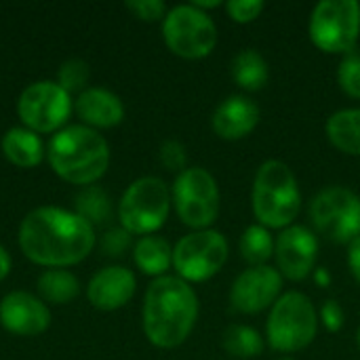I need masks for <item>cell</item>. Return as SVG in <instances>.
<instances>
[{"label":"cell","mask_w":360,"mask_h":360,"mask_svg":"<svg viewBox=\"0 0 360 360\" xmlns=\"http://www.w3.org/2000/svg\"><path fill=\"white\" fill-rule=\"evenodd\" d=\"M127 8L141 21H160L169 13L162 0H127Z\"/></svg>","instance_id":"obj_31"},{"label":"cell","mask_w":360,"mask_h":360,"mask_svg":"<svg viewBox=\"0 0 360 360\" xmlns=\"http://www.w3.org/2000/svg\"><path fill=\"white\" fill-rule=\"evenodd\" d=\"M133 259L143 274L160 278L173 266V247L162 236H141L133 247Z\"/></svg>","instance_id":"obj_21"},{"label":"cell","mask_w":360,"mask_h":360,"mask_svg":"<svg viewBox=\"0 0 360 360\" xmlns=\"http://www.w3.org/2000/svg\"><path fill=\"white\" fill-rule=\"evenodd\" d=\"M251 207L257 224L268 230H285L295 224L302 209V190L287 162L270 158L259 165L253 177Z\"/></svg>","instance_id":"obj_4"},{"label":"cell","mask_w":360,"mask_h":360,"mask_svg":"<svg viewBox=\"0 0 360 360\" xmlns=\"http://www.w3.org/2000/svg\"><path fill=\"white\" fill-rule=\"evenodd\" d=\"M101 247H103L105 255H110V257H120V255L131 247V234H129L124 228H118V230L114 228V230H110V232L103 234Z\"/></svg>","instance_id":"obj_33"},{"label":"cell","mask_w":360,"mask_h":360,"mask_svg":"<svg viewBox=\"0 0 360 360\" xmlns=\"http://www.w3.org/2000/svg\"><path fill=\"white\" fill-rule=\"evenodd\" d=\"M348 268H350L354 281L360 285V236H356L348 245Z\"/></svg>","instance_id":"obj_34"},{"label":"cell","mask_w":360,"mask_h":360,"mask_svg":"<svg viewBox=\"0 0 360 360\" xmlns=\"http://www.w3.org/2000/svg\"><path fill=\"white\" fill-rule=\"evenodd\" d=\"M314 281H316L319 287H327L331 283V276H329V272L325 268H319V270H314Z\"/></svg>","instance_id":"obj_36"},{"label":"cell","mask_w":360,"mask_h":360,"mask_svg":"<svg viewBox=\"0 0 360 360\" xmlns=\"http://www.w3.org/2000/svg\"><path fill=\"white\" fill-rule=\"evenodd\" d=\"M327 139L348 156H360V108H344L329 116Z\"/></svg>","instance_id":"obj_20"},{"label":"cell","mask_w":360,"mask_h":360,"mask_svg":"<svg viewBox=\"0 0 360 360\" xmlns=\"http://www.w3.org/2000/svg\"><path fill=\"white\" fill-rule=\"evenodd\" d=\"M283 276L272 266H255L240 272L230 287V306L238 314H259L276 304Z\"/></svg>","instance_id":"obj_13"},{"label":"cell","mask_w":360,"mask_h":360,"mask_svg":"<svg viewBox=\"0 0 360 360\" xmlns=\"http://www.w3.org/2000/svg\"><path fill=\"white\" fill-rule=\"evenodd\" d=\"M51 169L65 181L91 186L110 167V146L99 131L86 124H70L57 131L46 148Z\"/></svg>","instance_id":"obj_3"},{"label":"cell","mask_w":360,"mask_h":360,"mask_svg":"<svg viewBox=\"0 0 360 360\" xmlns=\"http://www.w3.org/2000/svg\"><path fill=\"white\" fill-rule=\"evenodd\" d=\"M228 255V240L221 232L196 230L173 247V268L186 283H205L224 270Z\"/></svg>","instance_id":"obj_11"},{"label":"cell","mask_w":360,"mask_h":360,"mask_svg":"<svg viewBox=\"0 0 360 360\" xmlns=\"http://www.w3.org/2000/svg\"><path fill=\"white\" fill-rule=\"evenodd\" d=\"M356 346H359V350H360V327L356 329Z\"/></svg>","instance_id":"obj_38"},{"label":"cell","mask_w":360,"mask_h":360,"mask_svg":"<svg viewBox=\"0 0 360 360\" xmlns=\"http://www.w3.org/2000/svg\"><path fill=\"white\" fill-rule=\"evenodd\" d=\"M308 32L314 46L323 53H354L360 38V4L356 0L319 2L310 15Z\"/></svg>","instance_id":"obj_8"},{"label":"cell","mask_w":360,"mask_h":360,"mask_svg":"<svg viewBox=\"0 0 360 360\" xmlns=\"http://www.w3.org/2000/svg\"><path fill=\"white\" fill-rule=\"evenodd\" d=\"M319 333V312L312 300L300 291L283 293L270 308L266 340L272 350L293 354L306 350Z\"/></svg>","instance_id":"obj_5"},{"label":"cell","mask_w":360,"mask_h":360,"mask_svg":"<svg viewBox=\"0 0 360 360\" xmlns=\"http://www.w3.org/2000/svg\"><path fill=\"white\" fill-rule=\"evenodd\" d=\"M190 4H194L196 8H200V11H205V13H207V11H211V8H219V6H224L226 2H219V0H209V2H198V0H196V2H190Z\"/></svg>","instance_id":"obj_37"},{"label":"cell","mask_w":360,"mask_h":360,"mask_svg":"<svg viewBox=\"0 0 360 360\" xmlns=\"http://www.w3.org/2000/svg\"><path fill=\"white\" fill-rule=\"evenodd\" d=\"M95 240V228L86 219L59 207H38L19 226L23 255L46 268H68L82 262L93 251Z\"/></svg>","instance_id":"obj_1"},{"label":"cell","mask_w":360,"mask_h":360,"mask_svg":"<svg viewBox=\"0 0 360 360\" xmlns=\"http://www.w3.org/2000/svg\"><path fill=\"white\" fill-rule=\"evenodd\" d=\"M91 70L86 65V61L82 59H68L61 63L59 74H57V84L61 89H65L68 93L72 91H84V84L89 82Z\"/></svg>","instance_id":"obj_28"},{"label":"cell","mask_w":360,"mask_h":360,"mask_svg":"<svg viewBox=\"0 0 360 360\" xmlns=\"http://www.w3.org/2000/svg\"><path fill=\"white\" fill-rule=\"evenodd\" d=\"M319 323L329 331V333H340L344 327V310L338 300H327L321 306L319 312Z\"/></svg>","instance_id":"obj_32"},{"label":"cell","mask_w":360,"mask_h":360,"mask_svg":"<svg viewBox=\"0 0 360 360\" xmlns=\"http://www.w3.org/2000/svg\"><path fill=\"white\" fill-rule=\"evenodd\" d=\"M0 325L19 338H34L49 329L51 312L42 300L27 291H11L0 302Z\"/></svg>","instance_id":"obj_15"},{"label":"cell","mask_w":360,"mask_h":360,"mask_svg":"<svg viewBox=\"0 0 360 360\" xmlns=\"http://www.w3.org/2000/svg\"><path fill=\"white\" fill-rule=\"evenodd\" d=\"M0 146H2V152L8 158V162H13L15 167H21V169H32V167L40 165L46 154L42 139L25 127L8 129L4 133Z\"/></svg>","instance_id":"obj_19"},{"label":"cell","mask_w":360,"mask_h":360,"mask_svg":"<svg viewBox=\"0 0 360 360\" xmlns=\"http://www.w3.org/2000/svg\"><path fill=\"white\" fill-rule=\"evenodd\" d=\"M274 236L270 234L268 228L262 224H251L243 236H240V257L249 264V268L255 266H268V262L274 257Z\"/></svg>","instance_id":"obj_24"},{"label":"cell","mask_w":360,"mask_h":360,"mask_svg":"<svg viewBox=\"0 0 360 360\" xmlns=\"http://www.w3.org/2000/svg\"><path fill=\"white\" fill-rule=\"evenodd\" d=\"M76 209H78L76 213H78L82 219H86L91 226L105 224V221L110 219V211H112L108 194H105L101 188H95V186L84 188V190L78 194V198H76Z\"/></svg>","instance_id":"obj_26"},{"label":"cell","mask_w":360,"mask_h":360,"mask_svg":"<svg viewBox=\"0 0 360 360\" xmlns=\"http://www.w3.org/2000/svg\"><path fill=\"white\" fill-rule=\"evenodd\" d=\"M276 268L283 278L293 283L306 281L316 270L319 259V238L306 226H289L281 230L274 245Z\"/></svg>","instance_id":"obj_14"},{"label":"cell","mask_w":360,"mask_h":360,"mask_svg":"<svg viewBox=\"0 0 360 360\" xmlns=\"http://www.w3.org/2000/svg\"><path fill=\"white\" fill-rule=\"evenodd\" d=\"M74 101L65 89L53 80H38L23 89L17 101V114L25 129L34 133L61 131L72 114Z\"/></svg>","instance_id":"obj_12"},{"label":"cell","mask_w":360,"mask_h":360,"mask_svg":"<svg viewBox=\"0 0 360 360\" xmlns=\"http://www.w3.org/2000/svg\"><path fill=\"white\" fill-rule=\"evenodd\" d=\"M198 321V295L190 283L179 276L154 278L143 297L141 323L148 342L171 350L181 346Z\"/></svg>","instance_id":"obj_2"},{"label":"cell","mask_w":360,"mask_h":360,"mask_svg":"<svg viewBox=\"0 0 360 360\" xmlns=\"http://www.w3.org/2000/svg\"><path fill=\"white\" fill-rule=\"evenodd\" d=\"M262 120L259 105L247 95H232L224 99L211 118V127L219 139L238 141L249 137Z\"/></svg>","instance_id":"obj_16"},{"label":"cell","mask_w":360,"mask_h":360,"mask_svg":"<svg viewBox=\"0 0 360 360\" xmlns=\"http://www.w3.org/2000/svg\"><path fill=\"white\" fill-rule=\"evenodd\" d=\"M281 360H293V359H281Z\"/></svg>","instance_id":"obj_39"},{"label":"cell","mask_w":360,"mask_h":360,"mask_svg":"<svg viewBox=\"0 0 360 360\" xmlns=\"http://www.w3.org/2000/svg\"><path fill=\"white\" fill-rule=\"evenodd\" d=\"M76 114L82 118V122L91 129H110L122 122L124 118V105L118 95H114L108 89L91 86L84 89L76 101H74Z\"/></svg>","instance_id":"obj_18"},{"label":"cell","mask_w":360,"mask_h":360,"mask_svg":"<svg viewBox=\"0 0 360 360\" xmlns=\"http://www.w3.org/2000/svg\"><path fill=\"white\" fill-rule=\"evenodd\" d=\"M230 70H232L234 82L243 91H249V93L262 91L268 84V80H270L268 61L255 49H243V51H238L234 55V59H232Z\"/></svg>","instance_id":"obj_22"},{"label":"cell","mask_w":360,"mask_h":360,"mask_svg":"<svg viewBox=\"0 0 360 360\" xmlns=\"http://www.w3.org/2000/svg\"><path fill=\"white\" fill-rule=\"evenodd\" d=\"M8 270H11V255H8V253H6V249L0 245V281H2V278H6Z\"/></svg>","instance_id":"obj_35"},{"label":"cell","mask_w":360,"mask_h":360,"mask_svg":"<svg viewBox=\"0 0 360 360\" xmlns=\"http://www.w3.org/2000/svg\"><path fill=\"white\" fill-rule=\"evenodd\" d=\"M224 350L234 359H255L264 352V338L249 325H230L221 335Z\"/></svg>","instance_id":"obj_25"},{"label":"cell","mask_w":360,"mask_h":360,"mask_svg":"<svg viewBox=\"0 0 360 360\" xmlns=\"http://www.w3.org/2000/svg\"><path fill=\"white\" fill-rule=\"evenodd\" d=\"M338 84L348 97L360 99V53L354 51L342 57L338 68Z\"/></svg>","instance_id":"obj_27"},{"label":"cell","mask_w":360,"mask_h":360,"mask_svg":"<svg viewBox=\"0 0 360 360\" xmlns=\"http://www.w3.org/2000/svg\"><path fill=\"white\" fill-rule=\"evenodd\" d=\"M162 38L177 57L205 59L217 44V25L209 13L194 4H179L169 8L162 19Z\"/></svg>","instance_id":"obj_9"},{"label":"cell","mask_w":360,"mask_h":360,"mask_svg":"<svg viewBox=\"0 0 360 360\" xmlns=\"http://www.w3.org/2000/svg\"><path fill=\"white\" fill-rule=\"evenodd\" d=\"M38 293H40V300L44 304H55V306H63V304H70L72 300L78 297L80 293V283L78 278L68 272V270H61V268H53V270H46L38 276Z\"/></svg>","instance_id":"obj_23"},{"label":"cell","mask_w":360,"mask_h":360,"mask_svg":"<svg viewBox=\"0 0 360 360\" xmlns=\"http://www.w3.org/2000/svg\"><path fill=\"white\" fill-rule=\"evenodd\" d=\"M310 221L327 240L350 245L360 236V196L344 186L321 190L310 202Z\"/></svg>","instance_id":"obj_10"},{"label":"cell","mask_w":360,"mask_h":360,"mask_svg":"<svg viewBox=\"0 0 360 360\" xmlns=\"http://www.w3.org/2000/svg\"><path fill=\"white\" fill-rule=\"evenodd\" d=\"M158 158L162 162V167L167 171H173V173H181L188 169V152H186V146L177 139H167L160 150H158Z\"/></svg>","instance_id":"obj_29"},{"label":"cell","mask_w":360,"mask_h":360,"mask_svg":"<svg viewBox=\"0 0 360 360\" xmlns=\"http://www.w3.org/2000/svg\"><path fill=\"white\" fill-rule=\"evenodd\" d=\"M135 287L137 281L129 268L108 266L91 278L86 287V297L97 310L112 312L131 302V297L135 295Z\"/></svg>","instance_id":"obj_17"},{"label":"cell","mask_w":360,"mask_h":360,"mask_svg":"<svg viewBox=\"0 0 360 360\" xmlns=\"http://www.w3.org/2000/svg\"><path fill=\"white\" fill-rule=\"evenodd\" d=\"M226 13L230 15L232 21L236 23H251L264 13V2L262 0H230L224 4Z\"/></svg>","instance_id":"obj_30"},{"label":"cell","mask_w":360,"mask_h":360,"mask_svg":"<svg viewBox=\"0 0 360 360\" xmlns=\"http://www.w3.org/2000/svg\"><path fill=\"white\" fill-rule=\"evenodd\" d=\"M171 205V190L160 177H139L124 190L120 198V226L129 234L150 236L165 226Z\"/></svg>","instance_id":"obj_7"},{"label":"cell","mask_w":360,"mask_h":360,"mask_svg":"<svg viewBox=\"0 0 360 360\" xmlns=\"http://www.w3.org/2000/svg\"><path fill=\"white\" fill-rule=\"evenodd\" d=\"M171 200L181 224L192 228L194 232L209 230L219 217V186L215 177L202 167H188L175 177Z\"/></svg>","instance_id":"obj_6"}]
</instances>
